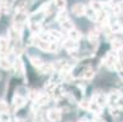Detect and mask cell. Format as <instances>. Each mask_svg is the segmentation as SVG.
I'll return each instance as SVG.
<instances>
[{
	"mask_svg": "<svg viewBox=\"0 0 123 122\" xmlns=\"http://www.w3.org/2000/svg\"><path fill=\"white\" fill-rule=\"evenodd\" d=\"M36 103L38 104L39 106H43V105H46L49 103V95L48 94H40L39 98L36 100Z\"/></svg>",
	"mask_w": 123,
	"mask_h": 122,
	"instance_id": "obj_20",
	"label": "cell"
},
{
	"mask_svg": "<svg viewBox=\"0 0 123 122\" xmlns=\"http://www.w3.org/2000/svg\"><path fill=\"white\" fill-rule=\"evenodd\" d=\"M121 32H122V34H123V27H122V31H121Z\"/></svg>",
	"mask_w": 123,
	"mask_h": 122,
	"instance_id": "obj_40",
	"label": "cell"
},
{
	"mask_svg": "<svg viewBox=\"0 0 123 122\" xmlns=\"http://www.w3.org/2000/svg\"><path fill=\"white\" fill-rule=\"evenodd\" d=\"M116 108H117V109H123V96H122V95L119 96V99H118L117 103H116Z\"/></svg>",
	"mask_w": 123,
	"mask_h": 122,
	"instance_id": "obj_34",
	"label": "cell"
},
{
	"mask_svg": "<svg viewBox=\"0 0 123 122\" xmlns=\"http://www.w3.org/2000/svg\"><path fill=\"white\" fill-rule=\"evenodd\" d=\"M29 29L32 31V33L39 34L40 29H42V26H40V23H29Z\"/></svg>",
	"mask_w": 123,
	"mask_h": 122,
	"instance_id": "obj_25",
	"label": "cell"
},
{
	"mask_svg": "<svg viewBox=\"0 0 123 122\" xmlns=\"http://www.w3.org/2000/svg\"><path fill=\"white\" fill-rule=\"evenodd\" d=\"M85 11H86V6H84L83 4H76V5H73V7H72V12H73L76 16H78V17L85 15Z\"/></svg>",
	"mask_w": 123,
	"mask_h": 122,
	"instance_id": "obj_8",
	"label": "cell"
},
{
	"mask_svg": "<svg viewBox=\"0 0 123 122\" xmlns=\"http://www.w3.org/2000/svg\"><path fill=\"white\" fill-rule=\"evenodd\" d=\"M56 20H57V22H59V23H62V22H65V21L69 20V19H68V15H67V11H66V10L60 11V13H59V15H57V17H56Z\"/></svg>",
	"mask_w": 123,
	"mask_h": 122,
	"instance_id": "obj_23",
	"label": "cell"
},
{
	"mask_svg": "<svg viewBox=\"0 0 123 122\" xmlns=\"http://www.w3.org/2000/svg\"><path fill=\"white\" fill-rule=\"evenodd\" d=\"M112 11H113V13H115L116 16H118V15H121V12H122V6H121V5H113V6H112Z\"/></svg>",
	"mask_w": 123,
	"mask_h": 122,
	"instance_id": "obj_31",
	"label": "cell"
},
{
	"mask_svg": "<svg viewBox=\"0 0 123 122\" xmlns=\"http://www.w3.org/2000/svg\"><path fill=\"white\" fill-rule=\"evenodd\" d=\"M101 109H102V108L99 105V104L93 100V101H90V105H89V109H88V110H89L92 114H94V115H100Z\"/></svg>",
	"mask_w": 123,
	"mask_h": 122,
	"instance_id": "obj_11",
	"label": "cell"
},
{
	"mask_svg": "<svg viewBox=\"0 0 123 122\" xmlns=\"http://www.w3.org/2000/svg\"><path fill=\"white\" fill-rule=\"evenodd\" d=\"M12 104H13L15 109H20V108L25 106V104H26V99H25L22 95H20V94H16V95H13Z\"/></svg>",
	"mask_w": 123,
	"mask_h": 122,
	"instance_id": "obj_5",
	"label": "cell"
},
{
	"mask_svg": "<svg viewBox=\"0 0 123 122\" xmlns=\"http://www.w3.org/2000/svg\"><path fill=\"white\" fill-rule=\"evenodd\" d=\"M119 75H121V77H122V79H123V70H122V71L119 72Z\"/></svg>",
	"mask_w": 123,
	"mask_h": 122,
	"instance_id": "obj_38",
	"label": "cell"
},
{
	"mask_svg": "<svg viewBox=\"0 0 123 122\" xmlns=\"http://www.w3.org/2000/svg\"><path fill=\"white\" fill-rule=\"evenodd\" d=\"M66 5H67L66 0H54V6L60 11H63L66 9Z\"/></svg>",
	"mask_w": 123,
	"mask_h": 122,
	"instance_id": "obj_22",
	"label": "cell"
},
{
	"mask_svg": "<svg viewBox=\"0 0 123 122\" xmlns=\"http://www.w3.org/2000/svg\"><path fill=\"white\" fill-rule=\"evenodd\" d=\"M90 7L94 9L95 11H98V12L102 10V5H101L100 1H92V3H90Z\"/></svg>",
	"mask_w": 123,
	"mask_h": 122,
	"instance_id": "obj_27",
	"label": "cell"
},
{
	"mask_svg": "<svg viewBox=\"0 0 123 122\" xmlns=\"http://www.w3.org/2000/svg\"><path fill=\"white\" fill-rule=\"evenodd\" d=\"M60 26H61V28H62L65 32H67V33L74 28V27H73V22H72L71 20H67V21H65V22L60 23Z\"/></svg>",
	"mask_w": 123,
	"mask_h": 122,
	"instance_id": "obj_18",
	"label": "cell"
},
{
	"mask_svg": "<svg viewBox=\"0 0 123 122\" xmlns=\"http://www.w3.org/2000/svg\"><path fill=\"white\" fill-rule=\"evenodd\" d=\"M28 20V15L26 13V10H23V11H17L16 12V15H15V17H13V21H15V23H25V21H27Z\"/></svg>",
	"mask_w": 123,
	"mask_h": 122,
	"instance_id": "obj_3",
	"label": "cell"
},
{
	"mask_svg": "<svg viewBox=\"0 0 123 122\" xmlns=\"http://www.w3.org/2000/svg\"><path fill=\"white\" fill-rule=\"evenodd\" d=\"M9 51V39L1 37L0 38V55L5 56Z\"/></svg>",
	"mask_w": 123,
	"mask_h": 122,
	"instance_id": "obj_7",
	"label": "cell"
},
{
	"mask_svg": "<svg viewBox=\"0 0 123 122\" xmlns=\"http://www.w3.org/2000/svg\"><path fill=\"white\" fill-rule=\"evenodd\" d=\"M88 38H89V40H90L93 44H96L98 38H99V31H98V29H93V31H90L89 34H88Z\"/></svg>",
	"mask_w": 123,
	"mask_h": 122,
	"instance_id": "obj_19",
	"label": "cell"
},
{
	"mask_svg": "<svg viewBox=\"0 0 123 122\" xmlns=\"http://www.w3.org/2000/svg\"><path fill=\"white\" fill-rule=\"evenodd\" d=\"M11 122H23L22 120H20V118H15V120H12Z\"/></svg>",
	"mask_w": 123,
	"mask_h": 122,
	"instance_id": "obj_36",
	"label": "cell"
},
{
	"mask_svg": "<svg viewBox=\"0 0 123 122\" xmlns=\"http://www.w3.org/2000/svg\"><path fill=\"white\" fill-rule=\"evenodd\" d=\"M80 37H82L80 32H79L78 29H76V28H73L72 31L68 32V38H71V39H73V40H78Z\"/></svg>",
	"mask_w": 123,
	"mask_h": 122,
	"instance_id": "obj_21",
	"label": "cell"
},
{
	"mask_svg": "<svg viewBox=\"0 0 123 122\" xmlns=\"http://www.w3.org/2000/svg\"><path fill=\"white\" fill-rule=\"evenodd\" d=\"M62 118V114L59 109H51L48 111V120L50 122H60Z\"/></svg>",
	"mask_w": 123,
	"mask_h": 122,
	"instance_id": "obj_2",
	"label": "cell"
},
{
	"mask_svg": "<svg viewBox=\"0 0 123 122\" xmlns=\"http://www.w3.org/2000/svg\"><path fill=\"white\" fill-rule=\"evenodd\" d=\"M63 48L68 51H73L78 48V43H77V40H73L71 38H68L63 42Z\"/></svg>",
	"mask_w": 123,
	"mask_h": 122,
	"instance_id": "obj_6",
	"label": "cell"
},
{
	"mask_svg": "<svg viewBox=\"0 0 123 122\" xmlns=\"http://www.w3.org/2000/svg\"><path fill=\"white\" fill-rule=\"evenodd\" d=\"M94 101H95V103H98L101 108L109 105V99H107V95H105V94H100V93H99V94L94 95Z\"/></svg>",
	"mask_w": 123,
	"mask_h": 122,
	"instance_id": "obj_4",
	"label": "cell"
},
{
	"mask_svg": "<svg viewBox=\"0 0 123 122\" xmlns=\"http://www.w3.org/2000/svg\"><path fill=\"white\" fill-rule=\"evenodd\" d=\"M0 1H1V3H6V0H0Z\"/></svg>",
	"mask_w": 123,
	"mask_h": 122,
	"instance_id": "obj_39",
	"label": "cell"
},
{
	"mask_svg": "<svg viewBox=\"0 0 123 122\" xmlns=\"http://www.w3.org/2000/svg\"><path fill=\"white\" fill-rule=\"evenodd\" d=\"M0 122H3V121H1V120H0Z\"/></svg>",
	"mask_w": 123,
	"mask_h": 122,
	"instance_id": "obj_41",
	"label": "cell"
},
{
	"mask_svg": "<svg viewBox=\"0 0 123 122\" xmlns=\"http://www.w3.org/2000/svg\"><path fill=\"white\" fill-rule=\"evenodd\" d=\"M122 27H123V26H121V25H119L118 22H116V23H112V25H110L111 32H113V33H117V32L122 31Z\"/></svg>",
	"mask_w": 123,
	"mask_h": 122,
	"instance_id": "obj_28",
	"label": "cell"
},
{
	"mask_svg": "<svg viewBox=\"0 0 123 122\" xmlns=\"http://www.w3.org/2000/svg\"><path fill=\"white\" fill-rule=\"evenodd\" d=\"M10 11V7H9V4L6 3H1V7H0V12L1 13H6Z\"/></svg>",
	"mask_w": 123,
	"mask_h": 122,
	"instance_id": "obj_32",
	"label": "cell"
},
{
	"mask_svg": "<svg viewBox=\"0 0 123 122\" xmlns=\"http://www.w3.org/2000/svg\"><path fill=\"white\" fill-rule=\"evenodd\" d=\"M79 122H89L86 118H82V120H79Z\"/></svg>",
	"mask_w": 123,
	"mask_h": 122,
	"instance_id": "obj_37",
	"label": "cell"
},
{
	"mask_svg": "<svg viewBox=\"0 0 123 122\" xmlns=\"http://www.w3.org/2000/svg\"><path fill=\"white\" fill-rule=\"evenodd\" d=\"M59 50V44L56 42H50V46H49V53H56Z\"/></svg>",
	"mask_w": 123,
	"mask_h": 122,
	"instance_id": "obj_29",
	"label": "cell"
},
{
	"mask_svg": "<svg viewBox=\"0 0 123 122\" xmlns=\"http://www.w3.org/2000/svg\"><path fill=\"white\" fill-rule=\"evenodd\" d=\"M31 64L34 66V67H37L38 70L45 64L44 61H43V59H40V58H38V56H31Z\"/></svg>",
	"mask_w": 123,
	"mask_h": 122,
	"instance_id": "obj_15",
	"label": "cell"
},
{
	"mask_svg": "<svg viewBox=\"0 0 123 122\" xmlns=\"http://www.w3.org/2000/svg\"><path fill=\"white\" fill-rule=\"evenodd\" d=\"M0 15H1V12H0Z\"/></svg>",
	"mask_w": 123,
	"mask_h": 122,
	"instance_id": "obj_42",
	"label": "cell"
},
{
	"mask_svg": "<svg viewBox=\"0 0 123 122\" xmlns=\"http://www.w3.org/2000/svg\"><path fill=\"white\" fill-rule=\"evenodd\" d=\"M94 122H104V120L101 117H99V115H95L94 117Z\"/></svg>",
	"mask_w": 123,
	"mask_h": 122,
	"instance_id": "obj_35",
	"label": "cell"
},
{
	"mask_svg": "<svg viewBox=\"0 0 123 122\" xmlns=\"http://www.w3.org/2000/svg\"><path fill=\"white\" fill-rule=\"evenodd\" d=\"M11 66H12V64L10 62V60L7 58H5V56L0 58V67L3 70H9V68H11Z\"/></svg>",
	"mask_w": 123,
	"mask_h": 122,
	"instance_id": "obj_17",
	"label": "cell"
},
{
	"mask_svg": "<svg viewBox=\"0 0 123 122\" xmlns=\"http://www.w3.org/2000/svg\"><path fill=\"white\" fill-rule=\"evenodd\" d=\"M85 16H86L89 20H92V21H98V11H95V10L92 9L90 6H89V7H86Z\"/></svg>",
	"mask_w": 123,
	"mask_h": 122,
	"instance_id": "obj_13",
	"label": "cell"
},
{
	"mask_svg": "<svg viewBox=\"0 0 123 122\" xmlns=\"http://www.w3.org/2000/svg\"><path fill=\"white\" fill-rule=\"evenodd\" d=\"M13 67H15V71H16L17 75L23 76V73H25V66H23V62L21 61V59H16L15 60Z\"/></svg>",
	"mask_w": 123,
	"mask_h": 122,
	"instance_id": "obj_9",
	"label": "cell"
},
{
	"mask_svg": "<svg viewBox=\"0 0 123 122\" xmlns=\"http://www.w3.org/2000/svg\"><path fill=\"white\" fill-rule=\"evenodd\" d=\"M118 61V55L116 54V51H110L105 58V65H106L110 70H115L116 68V64Z\"/></svg>",
	"mask_w": 123,
	"mask_h": 122,
	"instance_id": "obj_1",
	"label": "cell"
},
{
	"mask_svg": "<svg viewBox=\"0 0 123 122\" xmlns=\"http://www.w3.org/2000/svg\"><path fill=\"white\" fill-rule=\"evenodd\" d=\"M79 105H80V108L88 110V109H89V105H90V101H88V100H82V101L79 103Z\"/></svg>",
	"mask_w": 123,
	"mask_h": 122,
	"instance_id": "obj_33",
	"label": "cell"
},
{
	"mask_svg": "<svg viewBox=\"0 0 123 122\" xmlns=\"http://www.w3.org/2000/svg\"><path fill=\"white\" fill-rule=\"evenodd\" d=\"M7 111H9V105L4 100H0V114L4 115V114H7Z\"/></svg>",
	"mask_w": 123,
	"mask_h": 122,
	"instance_id": "obj_26",
	"label": "cell"
},
{
	"mask_svg": "<svg viewBox=\"0 0 123 122\" xmlns=\"http://www.w3.org/2000/svg\"><path fill=\"white\" fill-rule=\"evenodd\" d=\"M54 70H55V68H54V65H52V64H44V65L39 68V71H40L42 73H45V75L48 73V75H49V73H51L52 71H54Z\"/></svg>",
	"mask_w": 123,
	"mask_h": 122,
	"instance_id": "obj_16",
	"label": "cell"
},
{
	"mask_svg": "<svg viewBox=\"0 0 123 122\" xmlns=\"http://www.w3.org/2000/svg\"><path fill=\"white\" fill-rule=\"evenodd\" d=\"M111 48H112L113 51L118 53L121 49H123V43H122V40H121V39H117V38L112 39V40H111Z\"/></svg>",
	"mask_w": 123,
	"mask_h": 122,
	"instance_id": "obj_14",
	"label": "cell"
},
{
	"mask_svg": "<svg viewBox=\"0 0 123 122\" xmlns=\"http://www.w3.org/2000/svg\"><path fill=\"white\" fill-rule=\"evenodd\" d=\"M49 33L52 36V38H54L55 40H57V39H60L61 38V33L60 32H57V31H55V29H51V31H49Z\"/></svg>",
	"mask_w": 123,
	"mask_h": 122,
	"instance_id": "obj_30",
	"label": "cell"
},
{
	"mask_svg": "<svg viewBox=\"0 0 123 122\" xmlns=\"http://www.w3.org/2000/svg\"><path fill=\"white\" fill-rule=\"evenodd\" d=\"M94 75H95V72H94V70H92V68H86L85 71L83 72L82 77H83L84 79H92V78L94 77Z\"/></svg>",
	"mask_w": 123,
	"mask_h": 122,
	"instance_id": "obj_24",
	"label": "cell"
},
{
	"mask_svg": "<svg viewBox=\"0 0 123 122\" xmlns=\"http://www.w3.org/2000/svg\"><path fill=\"white\" fill-rule=\"evenodd\" d=\"M121 94L118 92H111L109 95H107V99H109V105L112 106V108H116V103L117 100L119 99Z\"/></svg>",
	"mask_w": 123,
	"mask_h": 122,
	"instance_id": "obj_10",
	"label": "cell"
},
{
	"mask_svg": "<svg viewBox=\"0 0 123 122\" xmlns=\"http://www.w3.org/2000/svg\"><path fill=\"white\" fill-rule=\"evenodd\" d=\"M13 7L16 9V11H23L27 7V1L26 0H15Z\"/></svg>",
	"mask_w": 123,
	"mask_h": 122,
	"instance_id": "obj_12",
	"label": "cell"
}]
</instances>
